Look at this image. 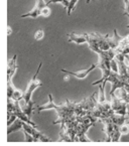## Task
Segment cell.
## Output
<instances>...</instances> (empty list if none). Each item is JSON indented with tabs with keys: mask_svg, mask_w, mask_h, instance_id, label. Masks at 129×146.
<instances>
[{
	"mask_svg": "<svg viewBox=\"0 0 129 146\" xmlns=\"http://www.w3.org/2000/svg\"><path fill=\"white\" fill-rule=\"evenodd\" d=\"M47 98H49V102L47 104H45V105L39 106L37 107V112L41 113V112L50 109L56 110L58 112L59 118L55 122H53V124H58V123L64 124V123L78 120V116L75 114L76 103H73V102H70L69 100H67L66 103L63 104V105H57L54 102L52 94L47 95Z\"/></svg>",
	"mask_w": 129,
	"mask_h": 146,
	"instance_id": "6da1fadb",
	"label": "cell"
},
{
	"mask_svg": "<svg viewBox=\"0 0 129 146\" xmlns=\"http://www.w3.org/2000/svg\"><path fill=\"white\" fill-rule=\"evenodd\" d=\"M41 66H43V62H39V68H37V73L35 74L33 78L31 79V81H30L29 85H28V87H27V89L25 90V92H23L24 103H27V102L31 101V100H32V93H33V91H35V89L39 88V87L43 86V82H41V80H37V75H39V70H41Z\"/></svg>",
	"mask_w": 129,
	"mask_h": 146,
	"instance_id": "7a4b0ae2",
	"label": "cell"
},
{
	"mask_svg": "<svg viewBox=\"0 0 129 146\" xmlns=\"http://www.w3.org/2000/svg\"><path fill=\"white\" fill-rule=\"evenodd\" d=\"M105 81L106 82H110L112 84L111 91H110V96H111V95L113 94L118 88H123V87L126 86V84H128V83L125 82L124 80L122 79L120 74L114 73V72H112V73L110 74V76L105 80ZM105 81H104V82H105Z\"/></svg>",
	"mask_w": 129,
	"mask_h": 146,
	"instance_id": "3957f363",
	"label": "cell"
},
{
	"mask_svg": "<svg viewBox=\"0 0 129 146\" xmlns=\"http://www.w3.org/2000/svg\"><path fill=\"white\" fill-rule=\"evenodd\" d=\"M22 130H25L27 131L28 133H30L35 139V142H39V141H41V142H51L52 140L50 139L49 137H47L45 135H43L41 132L37 131V129H35V126H32V125L28 124L26 122H23V129Z\"/></svg>",
	"mask_w": 129,
	"mask_h": 146,
	"instance_id": "277c9868",
	"label": "cell"
},
{
	"mask_svg": "<svg viewBox=\"0 0 129 146\" xmlns=\"http://www.w3.org/2000/svg\"><path fill=\"white\" fill-rule=\"evenodd\" d=\"M111 107L113 111L117 114L126 115L127 114V103L122 100H119L118 98L114 96H111Z\"/></svg>",
	"mask_w": 129,
	"mask_h": 146,
	"instance_id": "5b68a950",
	"label": "cell"
},
{
	"mask_svg": "<svg viewBox=\"0 0 129 146\" xmlns=\"http://www.w3.org/2000/svg\"><path fill=\"white\" fill-rule=\"evenodd\" d=\"M96 68H98V64H91L90 67L87 68V69L81 70V71H77V72H71V71H68V70H64V69H62L61 71H62L63 73L66 74V75L73 76V77L77 78V79L82 80V79H85V78H86L90 73H92Z\"/></svg>",
	"mask_w": 129,
	"mask_h": 146,
	"instance_id": "8992f818",
	"label": "cell"
},
{
	"mask_svg": "<svg viewBox=\"0 0 129 146\" xmlns=\"http://www.w3.org/2000/svg\"><path fill=\"white\" fill-rule=\"evenodd\" d=\"M47 6V3L45 2V0H37V5L33 9L29 11V12L25 13V14H22L20 17H32V18H37L39 16H41V10H43L45 7Z\"/></svg>",
	"mask_w": 129,
	"mask_h": 146,
	"instance_id": "52a82bcc",
	"label": "cell"
},
{
	"mask_svg": "<svg viewBox=\"0 0 129 146\" xmlns=\"http://www.w3.org/2000/svg\"><path fill=\"white\" fill-rule=\"evenodd\" d=\"M101 121L103 122V124L105 125V127H104V132H105L106 135H107L106 141H108V142L112 141V135H113V131H114V123L112 122V120L109 117L101 119Z\"/></svg>",
	"mask_w": 129,
	"mask_h": 146,
	"instance_id": "ba28073f",
	"label": "cell"
},
{
	"mask_svg": "<svg viewBox=\"0 0 129 146\" xmlns=\"http://www.w3.org/2000/svg\"><path fill=\"white\" fill-rule=\"evenodd\" d=\"M67 36L70 42H75L77 44H82V43L87 42V33L78 35V33L71 32V33H67Z\"/></svg>",
	"mask_w": 129,
	"mask_h": 146,
	"instance_id": "9c48e42d",
	"label": "cell"
},
{
	"mask_svg": "<svg viewBox=\"0 0 129 146\" xmlns=\"http://www.w3.org/2000/svg\"><path fill=\"white\" fill-rule=\"evenodd\" d=\"M16 60H17V56L15 54L11 60H8V69H7V80H11L13 75L15 74L16 70L18 69V66L16 64Z\"/></svg>",
	"mask_w": 129,
	"mask_h": 146,
	"instance_id": "30bf717a",
	"label": "cell"
},
{
	"mask_svg": "<svg viewBox=\"0 0 129 146\" xmlns=\"http://www.w3.org/2000/svg\"><path fill=\"white\" fill-rule=\"evenodd\" d=\"M111 96H114L116 98H118L119 100H122V101L126 102V103H129V93L127 92L124 87L123 88H118Z\"/></svg>",
	"mask_w": 129,
	"mask_h": 146,
	"instance_id": "8fae6325",
	"label": "cell"
},
{
	"mask_svg": "<svg viewBox=\"0 0 129 146\" xmlns=\"http://www.w3.org/2000/svg\"><path fill=\"white\" fill-rule=\"evenodd\" d=\"M121 39H122V37L117 33V29H114V35H113L112 37H110V35H109V38H108L109 43H110V46H111V50H113L115 52V50L118 48Z\"/></svg>",
	"mask_w": 129,
	"mask_h": 146,
	"instance_id": "7c38bea8",
	"label": "cell"
},
{
	"mask_svg": "<svg viewBox=\"0 0 129 146\" xmlns=\"http://www.w3.org/2000/svg\"><path fill=\"white\" fill-rule=\"evenodd\" d=\"M22 129H23V121L17 118L10 126H8V128H7V134H11L15 131H18V130H22Z\"/></svg>",
	"mask_w": 129,
	"mask_h": 146,
	"instance_id": "4fadbf2b",
	"label": "cell"
},
{
	"mask_svg": "<svg viewBox=\"0 0 129 146\" xmlns=\"http://www.w3.org/2000/svg\"><path fill=\"white\" fill-rule=\"evenodd\" d=\"M109 118L112 120V122L118 126H121L122 124L127 122V115H120L117 113H113Z\"/></svg>",
	"mask_w": 129,
	"mask_h": 146,
	"instance_id": "5bb4252c",
	"label": "cell"
},
{
	"mask_svg": "<svg viewBox=\"0 0 129 146\" xmlns=\"http://www.w3.org/2000/svg\"><path fill=\"white\" fill-rule=\"evenodd\" d=\"M35 102L33 101V100H31V101H29V102H27V103L24 104V107L22 108L23 112L27 115L28 117H29V118L31 117L32 113H33V107H35Z\"/></svg>",
	"mask_w": 129,
	"mask_h": 146,
	"instance_id": "9a60e30c",
	"label": "cell"
},
{
	"mask_svg": "<svg viewBox=\"0 0 129 146\" xmlns=\"http://www.w3.org/2000/svg\"><path fill=\"white\" fill-rule=\"evenodd\" d=\"M105 85H106V81L103 82L102 84H99V96H98V102L99 103H104L106 102V96H105V92H104V89H105Z\"/></svg>",
	"mask_w": 129,
	"mask_h": 146,
	"instance_id": "2e32d148",
	"label": "cell"
},
{
	"mask_svg": "<svg viewBox=\"0 0 129 146\" xmlns=\"http://www.w3.org/2000/svg\"><path fill=\"white\" fill-rule=\"evenodd\" d=\"M121 132H120V128H119L118 125L114 124V131H113V135H112V141L113 142H117L120 140L121 137Z\"/></svg>",
	"mask_w": 129,
	"mask_h": 146,
	"instance_id": "e0dca14e",
	"label": "cell"
},
{
	"mask_svg": "<svg viewBox=\"0 0 129 146\" xmlns=\"http://www.w3.org/2000/svg\"><path fill=\"white\" fill-rule=\"evenodd\" d=\"M15 91V88L13 86L12 82H11V80H7V98L10 99L12 98V95Z\"/></svg>",
	"mask_w": 129,
	"mask_h": 146,
	"instance_id": "ac0fdd59",
	"label": "cell"
},
{
	"mask_svg": "<svg viewBox=\"0 0 129 146\" xmlns=\"http://www.w3.org/2000/svg\"><path fill=\"white\" fill-rule=\"evenodd\" d=\"M11 99L15 100V101H20L21 99H23V92L17 90V89H15V91H14V93H13L12 98H11Z\"/></svg>",
	"mask_w": 129,
	"mask_h": 146,
	"instance_id": "d6986e66",
	"label": "cell"
},
{
	"mask_svg": "<svg viewBox=\"0 0 129 146\" xmlns=\"http://www.w3.org/2000/svg\"><path fill=\"white\" fill-rule=\"evenodd\" d=\"M77 2H78V0H69V6H68V8H67V14L68 15H71L72 11L74 10V8H75Z\"/></svg>",
	"mask_w": 129,
	"mask_h": 146,
	"instance_id": "ffe728a7",
	"label": "cell"
},
{
	"mask_svg": "<svg viewBox=\"0 0 129 146\" xmlns=\"http://www.w3.org/2000/svg\"><path fill=\"white\" fill-rule=\"evenodd\" d=\"M51 3H62L66 9L69 6V0H50L49 2H47V5H50Z\"/></svg>",
	"mask_w": 129,
	"mask_h": 146,
	"instance_id": "44dd1931",
	"label": "cell"
},
{
	"mask_svg": "<svg viewBox=\"0 0 129 146\" xmlns=\"http://www.w3.org/2000/svg\"><path fill=\"white\" fill-rule=\"evenodd\" d=\"M119 128H120V132L122 135L129 134V123H124L121 126H119Z\"/></svg>",
	"mask_w": 129,
	"mask_h": 146,
	"instance_id": "7402d4cb",
	"label": "cell"
},
{
	"mask_svg": "<svg viewBox=\"0 0 129 146\" xmlns=\"http://www.w3.org/2000/svg\"><path fill=\"white\" fill-rule=\"evenodd\" d=\"M110 66H111V70L112 72H114V73H119V66H118V62L115 58L111 60V62H110Z\"/></svg>",
	"mask_w": 129,
	"mask_h": 146,
	"instance_id": "603a6c76",
	"label": "cell"
},
{
	"mask_svg": "<svg viewBox=\"0 0 129 146\" xmlns=\"http://www.w3.org/2000/svg\"><path fill=\"white\" fill-rule=\"evenodd\" d=\"M8 114V119H7V126H10L13 122H14L16 119H17V116L14 114V113H7Z\"/></svg>",
	"mask_w": 129,
	"mask_h": 146,
	"instance_id": "cb8c5ba5",
	"label": "cell"
},
{
	"mask_svg": "<svg viewBox=\"0 0 129 146\" xmlns=\"http://www.w3.org/2000/svg\"><path fill=\"white\" fill-rule=\"evenodd\" d=\"M43 35H45V31L43 29H37L35 33V40H41L43 37Z\"/></svg>",
	"mask_w": 129,
	"mask_h": 146,
	"instance_id": "d4e9b609",
	"label": "cell"
},
{
	"mask_svg": "<svg viewBox=\"0 0 129 146\" xmlns=\"http://www.w3.org/2000/svg\"><path fill=\"white\" fill-rule=\"evenodd\" d=\"M51 15V9L47 7V5L45 7V8L41 10V16H43V17H49Z\"/></svg>",
	"mask_w": 129,
	"mask_h": 146,
	"instance_id": "484cf974",
	"label": "cell"
},
{
	"mask_svg": "<svg viewBox=\"0 0 129 146\" xmlns=\"http://www.w3.org/2000/svg\"><path fill=\"white\" fill-rule=\"evenodd\" d=\"M23 131V134H24V137H25V141L26 142H35V139L32 137V135L30 133H28L27 131L25 130H22Z\"/></svg>",
	"mask_w": 129,
	"mask_h": 146,
	"instance_id": "4316f807",
	"label": "cell"
},
{
	"mask_svg": "<svg viewBox=\"0 0 129 146\" xmlns=\"http://www.w3.org/2000/svg\"><path fill=\"white\" fill-rule=\"evenodd\" d=\"M127 122L126 123H129V103L127 104Z\"/></svg>",
	"mask_w": 129,
	"mask_h": 146,
	"instance_id": "83f0119b",
	"label": "cell"
},
{
	"mask_svg": "<svg viewBox=\"0 0 129 146\" xmlns=\"http://www.w3.org/2000/svg\"><path fill=\"white\" fill-rule=\"evenodd\" d=\"M11 33H12V29H11L10 26H7V35H10Z\"/></svg>",
	"mask_w": 129,
	"mask_h": 146,
	"instance_id": "f1b7e54d",
	"label": "cell"
},
{
	"mask_svg": "<svg viewBox=\"0 0 129 146\" xmlns=\"http://www.w3.org/2000/svg\"><path fill=\"white\" fill-rule=\"evenodd\" d=\"M125 56V58L127 60V62H126V64L127 66H129V54H124Z\"/></svg>",
	"mask_w": 129,
	"mask_h": 146,
	"instance_id": "f546056e",
	"label": "cell"
},
{
	"mask_svg": "<svg viewBox=\"0 0 129 146\" xmlns=\"http://www.w3.org/2000/svg\"><path fill=\"white\" fill-rule=\"evenodd\" d=\"M64 81H68V80H69V77H64Z\"/></svg>",
	"mask_w": 129,
	"mask_h": 146,
	"instance_id": "4dcf8cb0",
	"label": "cell"
},
{
	"mask_svg": "<svg viewBox=\"0 0 129 146\" xmlns=\"http://www.w3.org/2000/svg\"><path fill=\"white\" fill-rule=\"evenodd\" d=\"M89 2H90V0H86V3H87V4H88Z\"/></svg>",
	"mask_w": 129,
	"mask_h": 146,
	"instance_id": "1f68e13d",
	"label": "cell"
}]
</instances>
